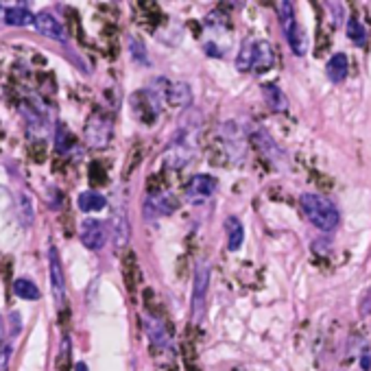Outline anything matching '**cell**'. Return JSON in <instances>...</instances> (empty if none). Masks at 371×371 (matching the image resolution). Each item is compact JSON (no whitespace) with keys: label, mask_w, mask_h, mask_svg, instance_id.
Masks as SVG:
<instances>
[{"label":"cell","mask_w":371,"mask_h":371,"mask_svg":"<svg viewBox=\"0 0 371 371\" xmlns=\"http://www.w3.org/2000/svg\"><path fill=\"white\" fill-rule=\"evenodd\" d=\"M299 205L303 217H306L317 230L321 232H334L341 223V212L334 205V201H330L323 194L306 192L299 197Z\"/></svg>","instance_id":"6da1fadb"},{"label":"cell","mask_w":371,"mask_h":371,"mask_svg":"<svg viewBox=\"0 0 371 371\" xmlns=\"http://www.w3.org/2000/svg\"><path fill=\"white\" fill-rule=\"evenodd\" d=\"M275 63L273 46L267 39H247L236 55V68L241 72H269Z\"/></svg>","instance_id":"7a4b0ae2"},{"label":"cell","mask_w":371,"mask_h":371,"mask_svg":"<svg viewBox=\"0 0 371 371\" xmlns=\"http://www.w3.org/2000/svg\"><path fill=\"white\" fill-rule=\"evenodd\" d=\"M277 16H280V24H282V31H284V37L290 46V50L295 52L297 57L306 55V48H308V37H306V31L301 29L297 18H295V7L293 3H284L277 5Z\"/></svg>","instance_id":"3957f363"},{"label":"cell","mask_w":371,"mask_h":371,"mask_svg":"<svg viewBox=\"0 0 371 371\" xmlns=\"http://www.w3.org/2000/svg\"><path fill=\"white\" fill-rule=\"evenodd\" d=\"M208 288H210V264L201 260L194 269V282H192V301H190V310H192V321L201 323L203 314H205V303H208Z\"/></svg>","instance_id":"277c9868"},{"label":"cell","mask_w":371,"mask_h":371,"mask_svg":"<svg viewBox=\"0 0 371 371\" xmlns=\"http://www.w3.org/2000/svg\"><path fill=\"white\" fill-rule=\"evenodd\" d=\"M114 125L112 118L103 112H94L86 123V144L90 149H105L112 140Z\"/></svg>","instance_id":"5b68a950"},{"label":"cell","mask_w":371,"mask_h":371,"mask_svg":"<svg viewBox=\"0 0 371 371\" xmlns=\"http://www.w3.org/2000/svg\"><path fill=\"white\" fill-rule=\"evenodd\" d=\"M48 273H50V286H52V297L57 301V308L63 306L66 299V275L59 260V251L55 245L48 247Z\"/></svg>","instance_id":"8992f818"},{"label":"cell","mask_w":371,"mask_h":371,"mask_svg":"<svg viewBox=\"0 0 371 371\" xmlns=\"http://www.w3.org/2000/svg\"><path fill=\"white\" fill-rule=\"evenodd\" d=\"M219 188V179L214 175H208V173H199L190 179L188 188H186V194H188L190 201H205L212 194L217 192Z\"/></svg>","instance_id":"52a82bcc"},{"label":"cell","mask_w":371,"mask_h":371,"mask_svg":"<svg viewBox=\"0 0 371 371\" xmlns=\"http://www.w3.org/2000/svg\"><path fill=\"white\" fill-rule=\"evenodd\" d=\"M177 210V199L168 192H151L147 203H144V214L149 219L155 217H168Z\"/></svg>","instance_id":"ba28073f"},{"label":"cell","mask_w":371,"mask_h":371,"mask_svg":"<svg viewBox=\"0 0 371 371\" xmlns=\"http://www.w3.org/2000/svg\"><path fill=\"white\" fill-rule=\"evenodd\" d=\"M105 238H108V230H105V223L97 219H86L81 223V243L90 251H101L105 245Z\"/></svg>","instance_id":"9c48e42d"},{"label":"cell","mask_w":371,"mask_h":371,"mask_svg":"<svg viewBox=\"0 0 371 371\" xmlns=\"http://www.w3.org/2000/svg\"><path fill=\"white\" fill-rule=\"evenodd\" d=\"M110 228H112V241L114 247L121 249L129 243V212L125 205L118 203L112 212V221H110Z\"/></svg>","instance_id":"30bf717a"},{"label":"cell","mask_w":371,"mask_h":371,"mask_svg":"<svg viewBox=\"0 0 371 371\" xmlns=\"http://www.w3.org/2000/svg\"><path fill=\"white\" fill-rule=\"evenodd\" d=\"M35 29L42 33V35H46V37H50V39H55V42H61V44H66L68 42V35H66V29L61 26V22L52 16V13H48V11H42V13H37L35 16Z\"/></svg>","instance_id":"8fae6325"},{"label":"cell","mask_w":371,"mask_h":371,"mask_svg":"<svg viewBox=\"0 0 371 371\" xmlns=\"http://www.w3.org/2000/svg\"><path fill=\"white\" fill-rule=\"evenodd\" d=\"M251 140H254V144L258 147V151L267 157V160H271L273 164H280L284 160V151L277 147L275 140L264 131L262 127H256L254 131H251Z\"/></svg>","instance_id":"7c38bea8"},{"label":"cell","mask_w":371,"mask_h":371,"mask_svg":"<svg viewBox=\"0 0 371 371\" xmlns=\"http://www.w3.org/2000/svg\"><path fill=\"white\" fill-rule=\"evenodd\" d=\"M144 330H147V334H149L151 343H153L157 350H164L168 343H170L168 328H166V323H164L157 314L147 312V317H144Z\"/></svg>","instance_id":"4fadbf2b"},{"label":"cell","mask_w":371,"mask_h":371,"mask_svg":"<svg viewBox=\"0 0 371 371\" xmlns=\"http://www.w3.org/2000/svg\"><path fill=\"white\" fill-rule=\"evenodd\" d=\"M262 97L267 101L269 110L275 114H286L288 112V97L284 94V90L277 83H264L262 86Z\"/></svg>","instance_id":"5bb4252c"},{"label":"cell","mask_w":371,"mask_h":371,"mask_svg":"<svg viewBox=\"0 0 371 371\" xmlns=\"http://www.w3.org/2000/svg\"><path fill=\"white\" fill-rule=\"evenodd\" d=\"M348 70H350V59L345 52H337L328 59L325 63V74L332 83H343L348 79Z\"/></svg>","instance_id":"9a60e30c"},{"label":"cell","mask_w":371,"mask_h":371,"mask_svg":"<svg viewBox=\"0 0 371 371\" xmlns=\"http://www.w3.org/2000/svg\"><path fill=\"white\" fill-rule=\"evenodd\" d=\"M166 101L175 108H190L192 105V90L188 83L177 81V83H168L166 90Z\"/></svg>","instance_id":"2e32d148"},{"label":"cell","mask_w":371,"mask_h":371,"mask_svg":"<svg viewBox=\"0 0 371 371\" xmlns=\"http://www.w3.org/2000/svg\"><path fill=\"white\" fill-rule=\"evenodd\" d=\"M225 232H228V249L230 251H238L245 241V228L241 219L236 217H228L225 219Z\"/></svg>","instance_id":"e0dca14e"},{"label":"cell","mask_w":371,"mask_h":371,"mask_svg":"<svg viewBox=\"0 0 371 371\" xmlns=\"http://www.w3.org/2000/svg\"><path fill=\"white\" fill-rule=\"evenodd\" d=\"M5 22L9 26H29L35 22V13H31L24 5H16L5 9Z\"/></svg>","instance_id":"ac0fdd59"},{"label":"cell","mask_w":371,"mask_h":371,"mask_svg":"<svg viewBox=\"0 0 371 371\" xmlns=\"http://www.w3.org/2000/svg\"><path fill=\"white\" fill-rule=\"evenodd\" d=\"M77 203H79V210H83V212H99V210H103L105 205H108V199H105L101 192L86 190V192L79 194Z\"/></svg>","instance_id":"d6986e66"},{"label":"cell","mask_w":371,"mask_h":371,"mask_svg":"<svg viewBox=\"0 0 371 371\" xmlns=\"http://www.w3.org/2000/svg\"><path fill=\"white\" fill-rule=\"evenodd\" d=\"M13 293H16L20 299H26V301H37L39 297H42L39 288L31 280H26V277H18V280L13 282Z\"/></svg>","instance_id":"ffe728a7"},{"label":"cell","mask_w":371,"mask_h":371,"mask_svg":"<svg viewBox=\"0 0 371 371\" xmlns=\"http://www.w3.org/2000/svg\"><path fill=\"white\" fill-rule=\"evenodd\" d=\"M18 219L22 221L24 228H31L33 221H35V210H33V201H31V197L26 194V192H20L18 194Z\"/></svg>","instance_id":"44dd1931"},{"label":"cell","mask_w":371,"mask_h":371,"mask_svg":"<svg viewBox=\"0 0 371 371\" xmlns=\"http://www.w3.org/2000/svg\"><path fill=\"white\" fill-rule=\"evenodd\" d=\"M123 275H125L127 288L134 290V288H136V282L140 280V269H138V262H136V256H134V254H127V256H125V260H123Z\"/></svg>","instance_id":"7402d4cb"},{"label":"cell","mask_w":371,"mask_h":371,"mask_svg":"<svg viewBox=\"0 0 371 371\" xmlns=\"http://www.w3.org/2000/svg\"><path fill=\"white\" fill-rule=\"evenodd\" d=\"M348 35H350V39L354 44H365V39H367V31H365V26L356 20V18H352L350 22H348Z\"/></svg>","instance_id":"603a6c76"},{"label":"cell","mask_w":371,"mask_h":371,"mask_svg":"<svg viewBox=\"0 0 371 371\" xmlns=\"http://www.w3.org/2000/svg\"><path fill=\"white\" fill-rule=\"evenodd\" d=\"M55 147L59 153H66L72 147V134H68V129L63 125H57V134H55Z\"/></svg>","instance_id":"cb8c5ba5"},{"label":"cell","mask_w":371,"mask_h":371,"mask_svg":"<svg viewBox=\"0 0 371 371\" xmlns=\"http://www.w3.org/2000/svg\"><path fill=\"white\" fill-rule=\"evenodd\" d=\"M129 48H131V57L140 63H149V57H147V48L140 42L138 37H129Z\"/></svg>","instance_id":"d4e9b609"},{"label":"cell","mask_w":371,"mask_h":371,"mask_svg":"<svg viewBox=\"0 0 371 371\" xmlns=\"http://www.w3.org/2000/svg\"><path fill=\"white\" fill-rule=\"evenodd\" d=\"M359 312H361L363 317H369V314H371V286L365 290L363 297H361V301H359Z\"/></svg>","instance_id":"484cf974"},{"label":"cell","mask_w":371,"mask_h":371,"mask_svg":"<svg viewBox=\"0 0 371 371\" xmlns=\"http://www.w3.org/2000/svg\"><path fill=\"white\" fill-rule=\"evenodd\" d=\"M361 367H363V371H369V369H371V356H369V350H363V354H361Z\"/></svg>","instance_id":"4316f807"},{"label":"cell","mask_w":371,"mask_h":371,"mask_svg":"<svg viewBox=\"0 0 371 371\" xmlns=\"http://www.w3.org/2000/svg\"><path fill=\"white\" fill-rule=\"evenodd\" d=\"M77 371H88V365H86V363H79V365H77Z\"/></svg>","instance_id":"83f0119b"}]
</instances>
